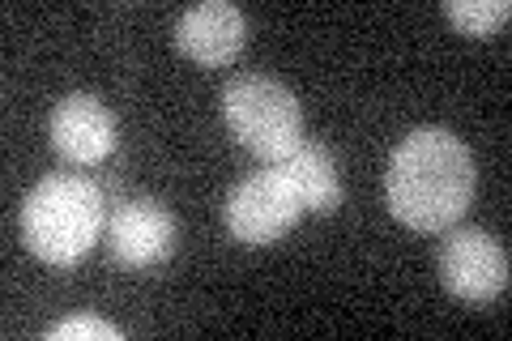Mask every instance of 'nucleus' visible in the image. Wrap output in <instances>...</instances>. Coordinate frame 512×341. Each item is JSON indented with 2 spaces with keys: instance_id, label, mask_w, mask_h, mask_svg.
Returning <instances> with one entry per match:
<instances>
[{
  "instance_id": "nucleus-1",
  "label": "nucleus",
  "mask_w": 512,
  "mask_h": 341,
  "mask_svg": "<svg viewBox=\"0 0 512 341\" xmlns=\"http://www.w3.org/2000/svg\"><path fill=\"white\" fill-rule=\"evenodd\" d=\"M474 184L478 171L470 145L448 128H414L384 171V197L393 218L423 235L453 231L474 201Z\"/></svg>"
},
{
  "instance_id": "nucleus-2",
  "label": "nucleus",
  "mask_w": 512,
  "mask_h": 341,
  "mask_svg": "<svg viewBox=\"0 0 512 341\" xmlns=\"http://www.w3.org/2000/svg\"><path fill=\"white\" fill-rule=\"evenodd\" d=\"M103 192L86 175H47L22 201V239L43 265L69 269L99 243Z\"/></svg>"
},
{
  "instance_id": "nucleus-3",
  "label": "nucleus",
  "mask_w": 512,
  "mask_h": 341,
  "mask_svg": "<svg viewBox=\"0 0 512 341\" xmlns=\"http://www.w3.org/2000/svg\"><path fill=\"white\" fill-rule=\"evenodd\" d=\"M222 120H227L231 137L244 150L261 154L269 162H278L282 154H291L303 141V111L291 86H282L278 77H235L222 90Z\"/></svg>"
},
{
  "instance_id": "nucleus-4",
  "label": "nucleus",
  "mask_w": 512,
  "mask_h": 341,
  "mask_svg": "<svg viewBox=\"0 0 512 341\" xmlns=\"http://www.w3.org/2000/svg\"><path fill=\"white\" fill-rule=\"evenodd\" d=\"M222 214H227L231 239L248 243V248H265V243H278L303 218V205L291 192V184H286L274 167H265L231 188Z\"/></svg>"
},
{
  "instance_id": "nucleus-5",
  "label": "nucleus",
  "mask_w": 512,
  "mask_h": 341,
  "mask_svg": "<svg viewBox=\"0 0 512 341\" xmlns=\"http://www.w3.org/2000/svg\"><path fill=\"white\" fill-rule=\"evenodd\" d=\"M440 282L461 303H491L508 290V252L478 226H461L440 248Z\"/></svg>"
},
{
  "instance_id": "nucleus-6",
  "label": "nucleus",
  "mask_w": 512,
  "mask_h": 341,
  "mask_svg": "<svg viewBox=\"0 0 512 341\" xmlns=\"http://www.w3.org/2000/svg\"><path fill=\"white\" fill-rule=\"evenodd\" d=\"M47 137H52V150L64 162H77V167H94L116 150V116L103 99L77 90L64 94L52 107V120H47Z\"/></svg>"
},
{
  "instance_id": "nucleus-7",
  "label": "nucleus",
  "mask_w": 512,
  "mask_h": 341,
  "mask_svg": "<svg viewBox=\"0 0 512 341\" xmlns=\"http://www.w3.org/2000/svg\"><path fill=\"white\" fill-rule=\"evenodd\" d=\"M111 256L128 269H150L163 265L175 252V218L163 201L154 197H128L107 226Z\"/></svg>"
},
{
  "instance_id": "nucleus-8",
  "label": "nucleus",
  "mask_w": 512,
  "mask_h": 341,
  "mask_svg": "<svg viewBox=\"0 0 512 341\" xmlns=\"http://www.w3.org/2000/svg\"><path fill=\"white\" fill-rule=\"evenodd\" d=\"M248 39V22L231 0H205V5H192L180 22H175V47L205 64V69H218V64H231L244 52Z\"/></svg>"
},
{
  "instance_id": "nucleus-9",
  "label": "nucleus",
  "mask_w": 512,
  "mask_h": 341,
  "mask_svg": "<svg viewBox=\"0 0 512 341\" xmlns=\"http://www.w3.org/2000/svg\"><path fill=\"white\" fill-rule=\"evenodd\" d=\"M269 167L291 184L303 214H308V209L312 214H333V209L342 205V175H338V162H333V154L325 145L299 141L291 154H282L278 162H269Z\"/></svg>"
},
{
  "instance_id": "nucleus-10",
  "label": "nucleus",
  "mask_w": 512,
  "mask_h": 341,
  "mask_svg": "<svg viewBox=\"0 0 512 341\" xmlns=\"http://www.w3.org/2000/svg\"><path fill=\"white\" fill-rule=\"evenodd\" d=\"M444 13H448V22H453L461 35L487 39L512 18V5L508 0H448Z\"/></svg>"
},
{
  "instance_id": "nucleus-11",
  "label": "nucleus",
  "mask_w": 512,
  "mask_h": 341,
  "mask_svg": "<svg viewBox=\"0 0 512 341\" xmlns=\"http://www.w3.org/2000/svg\"><path fill=\"white\" fill-rule=\"evenodd\" d=\"M124 333L99 316H69L47 329V341H120Z\"/></svg>"
}]
</instances>
